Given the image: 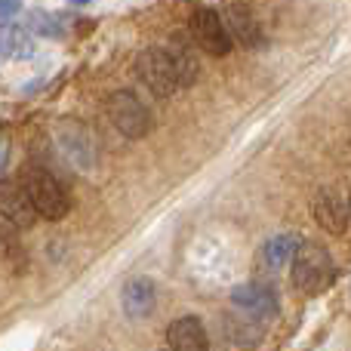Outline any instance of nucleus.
I'll return each mask as SVG.
<instances>
[{
	"label": "nucleus",
	"mask_w": 351,
	"mask_h": 351,
	"mask_svg": "<svg viewBox=\"0 0 351 351\" xmlns=\"http://www.w3.org/2000/svg\"><path fill=\"white\" fill-rule=\"evenodd\" d=\"M108 108V121L114 123V130H121L127 139H145L154 127V117L148 111V105L136 96L133 90H117L105 102Z\"/></svg>",
	"instance_id": "5"
},
{
	"label": "nucleus",
	"mask_w": 351,
	"mask_h": 351,
	"mask_svg": "<svg viewBox=\"0 0 351 351\" xmlns=\"http://www.w3.org/2000/svg\"><path fill=\"white\" fill-rule=\"evenodd\" d=\"M167 348L173 351H210V339H206L204 324L194 315L176 317L167 327Z\"/></svg>",
	"instance_id": "11"
},
{
	"label": "nucleus",
	"mask_w": 351,
	"mask_h": 351,
	"mask_svg": "<svg viewBox=\"0 0 351 351\" xmlns=\"http://www.w3.org/2000/svg\"><path fill=\"white\" fill-rule=\"evenodd\" d=\"M28 25L37 31V34H43V37H62V25H59V19L49 16V12H31Z\"/></svg>",
	"instance_id": "16"
},
{
	"label": "nucleus",
	"mask_w": 351,
	"mask_h": 351,
	"mask_svg": "<svg viewBox=\"0 0 351 351\" xmlns=\"http://www.w3.org/2000/svg\"><path fill=\"white\" fill-rule=\"evenodd\" d=\"M19 185L25 188V194H28L31 206L37 210V216L49 219V222H59V219L68 213L65 188L59 185V179H56L43 164L28 160V164L22 167V173H19Z\"/></svg>",
	"instance_id": "2"
},
{
	"label": "nucleus",
	"mask_w": 351,
	"mask_h": 351,
	"mask_svg": "<svg viewBox=\"0 0 351 351\" xmlns=\"http://www.w3.org/2000/svg\"><path fill=\"white\" fill-rule=\"evenodd\" d=\"M160 351H173V348H160Z\"/></svg>",
	"instance_id": "21"
},
{
	"label": "nucleus",
	"mask_w": 351,
	"mask_h": 351,
	"mask_svg": "<svg viewBox=\"0 0 351 351\" xmlns=\"http://www.w3.org/2000/svg\"><path fill=\"white\" fill-rule=\"evenodd\" d=\"M56 142H59L65 160L80 173L96 170L99 164V142L93 136V130L86 123L74 121V117H65V121L56 123Z\"/></svg>",
	"instance_id": "4"
},
{
	"label": "nucleus",
	"mask_w": 351,
	"mask_h": 351,
	"mask_svg": "<svg viewBox=\"0 0 351 351\" xmlns=\"http://www.w3.org/2000/svg\"><path fill=\"white\" fill-rule=\"evenodd\" d=\"M154 305H158V287L152 278L139 274V278H130L121 290V308L127 317L142 321V317H152Z\"/></svg>",
	"instance_id": "9"
},
{
	"label": "nucleus",
	"mask_w": 351,
	"mask_h": 351,
	"mask_svg": "<svg viewBox=\"0 0 351 351\" xmlns=\"http://www.w3.org/2000/svg\"><path fill=\"white\" fill-rule=\"evenodd\" d=\"M219 16H222L231 43H237V47H243V49L262 47V25H259V19H256V12L250 10L243 0H225Z\"/></svg>",
	"instance_id": "6"
},
{
	"label": "nucleus",
	"mask_w": 351,
	"mask_h": 351,
	"mask_svg": "<svg viewBox=\"0 0 351 351\" xmlns=\"http://www.w3.org/2000/svg\"><path fill=\"white\" fill-rule=\"evenodd\" d=\"M290 274H293V287L305 296H317L324 293L336 278V265L333 256H330L327 247L315 241H302L290 262Z\"/></svg>",
	"instance_id": "1"
},
{
	"label": "nucleus",
	"mask_w": 351,
	"mask_h": 351,
	"mask_svg": "<svg viewBox=\"0 0 351 351\" xmlns=\"http://www.w3.org/2000/svg\"><path fill=\"white\" fill-rule=\"evenodd\" d=\"M170 59H173L176 77H179L182 90H185V86H194V80H197V74H200L197 59H194V56L188 53L185 47H170Z\"/></svg>",
	"instance_id": "15"
},
{
	"label": "nucleus",
	"mask_w": 351,
	"mask_h": 351,
	"mask_svg": "<svg viewBox=\"0 0 351 351\" xmlns=\"http://www.w3.org/2000/svg\"><path fill=\"white\" fill-rule=\"evenodd\" d=\"M19 10H22V3H19V0H0V19L16 16Z\"/></svg>",
	"instance_id": "17"
},
{
	"label": "nucleus",
	"mask_w": 351,
	"mask_h": 351,
	"mask_svg": "<svg viewBox=\"0 0 351 351\" xmlns=\"http://www.w3.org/2000/svg\"><path fill=\"white\" fill-rule=\"evenodd\" d=\"M299 243H302V237L296 234V231H287V234H274L271 241L265 243V250H262V256H265V262L271 268H284L293 262V256H296Z\"/></svg>",
	"instance_id": "14"
},
{
	"label": "nucleus",
	"mask_w": 351,
	"mask_h": 351,
	"mask_svg": "<svg viewBox=\"0 0 351 351\" xmlns=\"http://www.w3.org/2000/svg\"><path fill=\"white\" fill-rule=\"evenodd\" d=\"M191 34L200 43V49L210 56H228L231 47H234L228 31H225L222 16L216 10H210V6H197L191 12Z\"/></svg>",
	"instance_id": "7"
},
{
	"label": "nucleus",
	"mask_w": 351,
	"mask_h": 351,
	"mask_svg": "<svg viewBox=\"0 0 351 351\" xmlns=\"http://www.w3.org/2000/svg\"><path fill=\"white\" fill-rule=\"evenodd\" d=\"M0 216L16 228H31L37 222V210L31 206L28 194L19 182H0Z\"/></svg>",
	"instance_id": "10"
},
{
	"label": "nucleus",
	"mask_w": 351,
	"mask_h": 351,
	"mask_svg": "<svg viewBox=\"0 0 351 351\" xmlns=\"http://www.w3.org/2000/svg\"><path fill=\"white\" fill-rule=\"evenodd\" d=\"M311 213H315V222L321 225L327 234H346L351 216H348V197L339 188H321L311 200Z\"/></svg>",
	"instance_id": "8"
},
{
	"label": "nucleus",
	"mask_w": 351,
	"mask_h": 351,
	"mask_svg": "<svg viewBox=\"0 0 351 351\" xmlns=\"http://www.w3.org/2000/svg\"><path fill=\"white\" fill-rule=\"evenodd\" d=\"M133 71L139 77V84L145 86L148 93L160 99H170L182 90L179 86V77H176V68H173V59H170V49L167 47H148L136 56L133 62Z\"/></svg>",
	"instance_id": "3"
},
{
	"label": "nucleus",
	"mask_w": 351,
	"mask_h": 351,
	"mask_svg": "<svg viewBox=\"0 0 351 351\" xmlns=\"http://www.w3.org/2000/svg\"><path fill=\"white\" fill-rule=\"evenodd\" d=\"M71 3L74 6H84V3H90V0H71Z\"/></svg>",
	"instance_id": "19"
},
{
	"label": "nucleus",
	"mask_w": 351,
	"mask_h": 351,
	"mask_svg": "<svg viewBox=\"0 0 351 351\" xmlns=\"http://www.w3.org/2000/svg\"><path fill=\"white\" fill-rule=\"evenodd\" d=\"M231 305L247 315H278V296L262 284H241L231 290Z\"/></svg>",
	"instance_id": "12"
},
{
	"label": "nucleus",
	"mask_w": 351,
	"mask_h": 351,
	"mask_svg": "<svg viewBox=\"0 0 351 351\" xmlns=\"http://www.w3.org/2000/svg\"><path fill=\"white\" fill-rule=\"evenodd\" d=\"M34 53V40L19 25H0V56L6 59H28Z\"/></svg>",
	"instance_id": "13"
},
{
	"label": "nucleus",
	"mask_w": 351,
	"mask_h": 351,
	"mask_svg": "<svg viewBox=\"0 0 351 351\" xmlns=\"http://www.w3.org/2000/svg\"><path fill=\"white\" fill-rule=\"evenodd\" d=\"M346 197H348V216H351V191L346 194Z\"/></svg>",
	"instance_id": "20"
},
{
	"label": "nucleus",
	"mask_w": 351,
	"mask_h": 351,
	"mask_svg": "<svg viewBox=\"0 0 351 351\" xmlns=\"http://www.w3.org/2000/svg\"><path fill=\"white\" fill-rule=\"evenodd\" d=\"M3 164H6V142L0 139V170H3Z\"/></svg>",
	"instance_id": "18"
}]
</instances>
